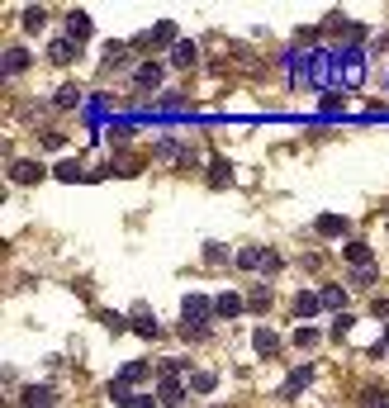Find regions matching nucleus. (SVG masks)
Returning a JSON list of instances; mask_svg holds the SVG:
<instances>
[{
    "mask_svg": "<svg viewBox=\"0 0 389 408\" xmlns=\"http://www.w3.org/2000/svg\"><path fill=\"white\" fill-rule=\"evenodd\" d=\"M337 62H342V86H361L366 81V52L361 47H342Z\"/></svg>",
    "mask_w": 389,
    "mask_h": 408,
    "instance_id": "1",
    "label": "nucleus"
},
{
    "mask_svg": "<svg viewBox=\"0 0 389 408\" xmlns=\"http://www.w3.org/2000/svg\"><path fill=\"white\" fill-rule=\"evenodd\" d=\"M209 314H214V299H204V295L181 299V318H186V323H204V328H209Z\"/></svg>",
    "mask_w": 389,
    "mask_h": 408,
    "instance_id": "2",
    "label": "nucleus"
},
{
    "mask_svg": "<svg viewBox=\"0 0 389 408\" xmlns=\"http://www.w3.org/2000/svg\"><path fill=\"white\" fill-rule=\"evenodd\" d=\"M313 375H318V366H295V370H290V380L281 385V399H299V394L313 385Z\"/></svg>",
    "mask_w": 389,
    "mask_h": 408,
    "instance_id": "3",
    "label": "nucleus"
},
{
    "mask_svg": "<svg viewBox=\"0 0 389 408\" xmlns=\"http://www.w3.org/2000/svg\"><path fill=\"white\" fill-rule=\"evenodd\" d=\"M327 29L337 33V38H346V43H361V38H366V24H361V19H346V15H337V10L327 15Z\"/></svg>",
    "mask_w": 389,
    "mask_h": 408,
    "instance_id": "4",
    "label": "nucleus"
},
{
    "mask_svg": "<svg viewBox=\"0 0 389 408\" xmlns=\"http://www.w3.org/2000/svg\"><path fill=\"white\" fill-rule=\"evenodd\" d=\"M157 157H162V162H176V166H186V171L195 166V152H190V147H181L176 138H162V142H157Z\"/></svg>",
    "mask_w": 389,
    "mask_h": 408,
    "instance_id": "5",
    "label": "nucleus"
},
{
    "mask_svg": "<svg viewBox=\"0 0 389 408\" xmlns=\"http://www.w3.org/2000/svg\"><path fill=\"white\" fill-rule=\"evenodd\" d=\"M19 408H57V394H52V385H29L19 394Z\"/></svg>",
    "mask_w": 389,
    "mask_h": 408,
    "instance_id": "6",
    "label": "nucleus"
},
{
    "mask_svg": "<svg viewBox=\"0 0 389 408\" xmlns=\"http://www.w3.org/2000/svg\"><path fill=\"white\" fill-rule=\"evenodd\" d=\"M162 76H167V67L152 57V62H142L138 72H133V86H138V91H157V86H162Z\"/></svg>",
    "mask_w": 389,
    "mask_h": 408,
    "instance_id": "7",
    "label": "nucleus"
},
{
    "mask_svg": "<svg viewBox=\"0 0 389 408\" xmlns=\"http://www.w3.org/2000/svg\"><path fill=\"white\" fill-rule=\"evenodd\" d=\"M313 228H318V237H346V233H351V223H346L342 214H318Z\"/></svg>",
    "mask_w": 389,
    "mask_h": 408,
    "instance_id": "8",
    "label": "nucleus"
},
{
    "mask_svg": "<svg viewBox=\"0 0 389 408\" xmlns=\"http://www.w3.org/2000/svg\"><path fill=\"white\" fill-rule=\"evenodd\" d=\"M128 328L138 332V337H147V342H157V337H162V328H157V318L147 314L142 304H133V323H128Z\"/></svg>",
    "mask_w": 389,
    "mask_h": 408,
    "instance_id": "9",
    "label": "nucleus"
},
{
    "mask_svg": "<svg viewBox=\"0 0 389 408\" xmlns=\"http://www.w3.org/2000/svg\"><path fill=\"white\" fill-rule=\"evenodd\" d=\"M77 52H81V43H72V38H52V43H47V57H52L57 67H72Z\"/></svg>",
    "mask_w": 389,
    "mask_h": 408,
    "instance_id": "10",
    "label": "nucleus"
},
{
    "mask_svg": "<svg viewBox=\"0 0 389 408\" xmlns=\"http://www.w3.org/2000/svg\"><path fill=\"white\" fill-rule=\"evenodd\" d=\"M252 346H256V356H276V351H281V332L276 328H256L252 332Z\"/></svg>",
    "mask_w": 389,
    "mask_h": 408,
    "instance_id": "11",
    "label": "nucleus"
},
{
    "mask_svg": "<svg viewBox=\"0 0 389 408\" xmlns=\"http://www.w3.org/2000/svg\"><path fill=\"white\" fill-rule=\"evenodd\" d=\"M157 404H162V408H181V404H186V385L162 380V385H157Z\"/></svg>",
    "mask_w": 389,
    "mask_h": 408,
    "instance_id": "12",
    "label": "nucleus"
},
{
    "mask_svg": "<svg viewBox=\"0 0 389 408\" xmlns=\"http://www.w3.org/2000/svg\"><path fill=\"white\" fill-rule=\"evenodd\" d=\"M67 38H72V43H86V38H91V15H86V10H72V15H67Z\"/></svg>",
    "mask_w": 389,
    "mask_h": 408,
    "instance_id": "13",
    "label": "nucleus"
},
{
    "mask_svg": "<svg viewBox=\"0 0 389 408\" xmlns=\"http://www.w3.org/2000/svg\"><path fill=\"white\" fill-rule=\"evenodd\" d=\"M24 67H29V47L10 43V47H5V81H10V76H19Z\"/></svg>",
    "mask_w": 389,
    "mask_h": 408,
    "instance_id": "14",
    "label": "nucleus"
},
{
    "mask_svg": "<svg viewBox=\"0 0 389 408\" xmlns=\"http://www.w3.org/2000/svg\"><path fill=\"white\" fill-rule=\"evenodd\" d=\"M209 186H214V190H228V186H233V166H228L223 157H209Z\"/></svg>",
    "mask_w": 389,
    "mask_h": 408,
    "instance_id": "15",
    "label": "nucleus"
},
{
    "mask_svg": "<svg viewBox=\"0 0 389 408\" xmlns=\"http://www.w3.org/2000/svg\"><path fill=\"white\" fill-rule=\"evenodd\" d=\"M342 256L351 261V271H356V266H371V247H366L361 237H351V242H346V247H342Z\"/></svg>",
    "mask_w": 389,
    "mask_h": 408,
    "instance_id": "16",
    "label": "nucleus"
},
{
    "mask_svg": "<svg viewBox=\"0 0 389 408\" xmlns=\"http://www.w3.org/2000/svg\"><path fill=\"white\" fill-rule=\"evenodd\" d=\"M10 176H15L19 186H33V181H43V166H38V162H15Z\"/></svg>",
    "mask_w": 389,
    "mask_h": 408,
    "instance_id": "17",
    "label": "nucleus"
},
{
    "mask_svg": "<svg viewBox=\"0 0 389 408\" xmlns=\"http://www.w3.org/2000/svg\"><path fill=\"white\" fill-rule=\"evenodd\" d=\"M214 314L218 318H237V314H242V295H218L214 299Z\"/></svg>",
    "mask_w": 389,
    "mask_h": 408,
    "instance_id": "18",
    "label": "nucleus"
},
{
    "mask_svg": "<svg viewBox=\"0 0 389 408\" xmlns=\"http://www.w3.org/2000/svg\"><path fill=\"white\" fill-rule=\"evenodd\" d=\"M233 261H237V271H256V266L266 261V247H242Z\"/></svg>",
    "mask_w": 389,
    "mask_h": 408,
    "instance_id": "19",
    "label": "nucleus"
},
{
    "mask_svg": "<svg viewBox=\"0 0 389 408\" xmlns=\"http://www.w3.org/2000/svg\"><path fill=\"white\" fill-rule=\"evenodd\" d=\"M318 299H323V309H342V304H346V290H342V285H323V290H318Z\"/></svg>",
    "mask_w": 389,
    "mask_h": 408,
    "instance_id": "20",
    "label": "nucleus"
},
{
    "mask_svg": "<svg viewBox=\"0 0 389 408\" xmlns=\"http://www.w3.org/2000/svg\"><path fill=\"white\" fill-rule=\"evenodd\" d=\"M318 304H323V299H318V295H309V290H304V295L295 299V318H313V314H318Z\"/></svg>",
    "mask_w": 389,
    "mask_h": 408,
    "instance_id": "21",
    "label": "nucleus"
},
{
    "mask_svg": "<svg viewBox=\"0 0 389 408\" xmlns=\"http://www.w3.org/2000/svg\"><path fill=\"white\" fill-rule=\"evenodd\" d=\"M147 38H152V43H171V38H176V19H157Z\"/></svg>",
    "mask_w": 389,
    "mask_h": 408,
    "instance_id": "22",
    "label": "nucleus"
},
{
    "mask_svg": "<svg viewBox=\"0 0 389 408\" xmlns=\"http://www.w3.org/2000/svg\"><path fill=\"white\" fill-rule=\"evenodd\" d=\"M52 100H57L62 110H77V105H81V86H57V95H52Z\"/></svg>",
    "mask_w": 389,
    "mask_h": 408,
    "instance_id": "23",
    "label": "nucleus"
},
{
    "mask_svg": "<svg viewBox=\"0 0 389 408\" xmlns=\"http://www.w3.org/2000/svg\"><path fill=\"white\" fill-rule=\"evenodd\" d=\"M43 24H47V10H43V5H29V10H24V29L38 33Z\"/></svg>",
    "mask_w": 389,
    "mask_h": 408,
    "instance_id": "24",
    "label": "nucleus"
},
{
    "mask_svg": "<svg viewBox=\"0 0 389 408\" xmlns=\"http://www.w3.org/2000/svg\"><path fill=\"white\" fill-rule=\"evenodd\" d=\"M171 67H195V43H176L171 47Z\"/></svg>",
    "mask_w": 389,
    "mask_h": 408,
    "instance_id": "25",
    "label": "nucleus"
},
{
    "mask_svg": "<svg viewBox=\"0 0 389 408\" xmlns=\"http://www.w3.org/2000/svg\"><path fill=\"white\" fill-rule=\"evenodd\" d=\"M119 380H124V385H142V380H147V366H142V361H128L124 370H119Z\"/></svg>",
    "mask_w": 389,
    "mask_h": 408,
    "instance_id": "26",
    "label": "nucleus"
},
{
    "mask_svg": "<svg viewBox=\"0 0 389 408\" xmlns=\"http://www.w3.org/2000/svg\"><path fill=\"white\" fill-rule=\"evenodd\" d=\"M375 280H380V271H375V266H356V271H351V285H356V290H366V285H375Z\"/></svg>",
    "mask_w": 389,
    "mask_h": 408,
    "instance_id": "27",
    "label": "nucleus"
},
{
    "mask_svg": "<svg viewBox=\"0 0 389 408\" xmlns=\"http://www.w3.org/2000/svg\"><path fill=\"white\" fill-rule=\"evenodd\" d=\"M109 399H114L119 408H128V399H133V385H124V380H114V385H109Z\"/></svg>",
    "mask_w": 389,
    "mask_h": 408,
    "instance_id": "28",
    "label": "nucleus"
},
{
    "mask_svg": "<svg viewBox=\"0 0 389 408\" xmlns=\"http://www.w3.org/2000/svg\"><path fill=\"white\" fill-rule=\"evenodd\" d=\"M271 299H276V290H271V285H256V290L247 295V304H252V309H266Z\"/></svg>",
    "mask_w": 389,
    "mask_h": 408,
    "instance_id": "29",
    "label": "nucleus"
},
{
    "mask_svg": "<svg viewBox=\"0 0 389 408\" xmlns=\"http://www.w3.org/2000/svg\"><path fill=\"white\" fill-rule=\"evenodd\" d=\"M190 390L209 394V390H214V370H195V375H190Z\"/></svg>",
    "mask_w": 389,
    "mask_h": 408,
    "instance_id": "30",
    "label": "nucleus"
},
{
    "mask_svg": "<svg viewBox=\"0 0 389 408\" xmlns=\"http://www.w3.org/2000/svg\"><path fill=\"white\" fill-rule=\"evenodd\" d=\"M361 408H389V394L385 390H366L361 394Z\"/></svg>",
    "mask_w": 389,
    "mask_h": 408,
    "instance_id": "31",
    "label": "nucleus"
},
{
    "mask_svg": "<svg viewBox=\"0 0 389 408\" xmlns=\"http://www.w3.org/2000/svg\"><path fill=\"white\" fill-rule=\"evenodd\" d=\"M38 142H43V147H47V152H57V147H62V133H57V128H43V133H38Z\"/></svg>",
    "mask_w": 389,
    "mask_h": 408,
    "instance_id": "32",
    "label": "nucleus"
},
{
    "mask_svg": "<svg viewBox=\"0 0 389 408\" xmlns=\"http://www.w3.org/2000/svg\"><path fill=\"white\" fill-rule=\"evenodd\" d=\"M351 323H356L351 314H337V318H332V337H346V332H351Z\"/></svg>",
    "mask_w": 389,
    "mask_h": 408,
    "instance_id": "33",
    "label": "nucleus"
},
{
    "mask_svg": "<svg viewBox=\"0 0 389 408\" xmlns=\"http://www.w3.org/2000/svg\"><path fill=\"white\" fill-rule=\"evenodd\" d=\"M181 332H186V342H204V337H209V328H204V323H186Z\"/></svg>",
    "mask_w": 389,
    "mask_h": 408,
    "instance_id": "34",
    "label": "nucleus"
},
{
    "mask_svg": "<svg viewBox=\"0 0 389 408\" xmlns=\"http://www.w3.org/2000/svg\"><path fill=\"white\" fill-rule=\"evenodd\" d=\"M204 261H228V251H223V242H204Z\"/></svg>",
    "mask_w": 389,
    "mask_h": 408,
    "instance_id": "35",
    "label": "nucleus"
},
{
    "mask_svg": "<svg viewBox=\"0 0 389 408\" xmlns=\"http://www.w3.org/2000/svg\"><path fill=\"white\" fill-rule=\"evenodd\" d=\"M281 266H285V261H281V251H271V247H266V261H261V271H266V276H276Z\"/></svg>",
    "mask_w": 389,
    "mask_h": 408,
    "instance_id": "36",
    "label": "nucleus"
},
{
    "mask_svg": "<svg viewBox=\"0 0 389 408\" xmlns=\"http://www.w3.org/2000/svg\"><path fill=\"white\" fill-rule=\"evenodd\" d=\"M295 346H318V328H299L295 332Z\"/></svg>",
    "mask_w": 389,
    "mask_h": 408,
    "instance_id": "37",
    "label": "nucleus"
},
{
    "mask_svg": "<svg viewBox=\"0 0 389 408\" xmlns=\"http://www.w3.org/2000/svg\"><path fill=\"white\" fill-rule=\"evenodd\" d=\"M57 176H62V181H81V166H77V162H62V166H57Z\"/></svg>",
    "mask_w": 389,
    "mask_h": 408,
    "instance_id": "38",
    "label": "nucleus"
},
{
    "mask_svg": "<svg viewBox=\"0 0 389 408\" xmlns=\"http://www.w3.org/2000/svg\"><path fill=\"white\" fill-rule=\"evenodd\" d=\"M128 408H157V394H133V399H128Z\"/></svg>",
    "mask_w": 389,
    "mask_h": 408,
    "instance_id": "39",
    "label": "nucleus"
}]
</instances>
